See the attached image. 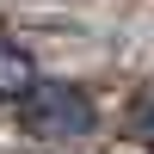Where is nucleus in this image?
Segmentation results:
<instances>
[{"mask_svg":"<svg viewBox=\"0 0 154 154\" xmlns=\"http://www.w3.org/2000/svg\"><path fill=\"white\" fill-rule=\"evenodd\" d=\"M37 86H43V80H37V62L25 56L19 43H6V37H0V99L12 105V99H31Z\"/></svg>","mask_w":154,"mask_h":154,"instance_id":"2","label":"nucleus"},{"mask_svg":"<svg viewBox=\"0 0 154 154\" xmlns=\"http://www.w3.org/2000/svg\"><path fill=\"white\" fill-rule=\"evenodd\" d=\"M130 136H136V142L154 154V93H142V99L130 105Z\"/></svg>","mask_w":154,"mask_h":154,"instance_id":"3","label":"nucleus"},{"mask_svg":"<svg viewBox=\"0 0 154 154\" xmlns=\"http://www.w3.org/2000/svg\"><path fill=\"white\" fill-rule=\"evenodd\" d=\"M25 123H31L37 136H56V142H68V136H86L93 130V99L80 93V86H37L31 99H25Z\"/></svg>","mask_w":154,"mask_h":154,"instance_id":"1","label":"nucleus"}]
</instances>
